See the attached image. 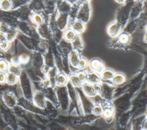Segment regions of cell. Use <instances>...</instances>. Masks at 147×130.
Returning a JSON list of instances; mask_svg holds the SVG:
<instances>
[{"instance_id": "obj_1", "label": "cell", "mask_w": 147, "mask_h": 130, "mask_svg": "<svg viewBox=\"0 0 147 130\" xmlns=\"http://www.w3.org/2000/svg\"><path fill=\"white\" fill-rule=\"evenodd\" d=\"M34 104L40 108H44L46 105V99L44 94L39 91H36L33 96Z\"/></svg>"}, {"instance_id": "obj_2", "label": "cell", "mask_w": 147, "mask_h": 130, "mask_svg": "<svg viewBox=\"0 0 147 130\" xmlns=\"http://www.w3.org/2000/svg\"><path fill=\"white\" fill-rule=\"evenodd\" d=\"M3 100L5 104L9 108L14 107L17 103L14 95L10 92H5L3 94Z\"/></svg>"}, {"instance_id": "obj_3", "label": "cell", "mask_w": 147, "mask_h": 130, "mask_svg": "<svg viewBox=\"0 0 147 130\" xmlns=\"http://www.w3.org/2000/svg\"><path fill=\"white\" fill-rule=\"evenodd\" d=\"M90 67L96 73H102L104 70V65L102 62L97 59H92L90 63Z\"/></svg>"}, {"instance_id": "obj_4", "label": "cell", "mask_w": 147, "mask_h": 130, "mask_svg": "<svg viewBox=\"0 0 147 130\" xmlns=\"http://www.w3.org/2000/svg\"><path fill=\"white\" fill-rule=\"evenodd\" d=\"M120 28L121 27L119 24L117 22H113L107 28L108 33L111 37H115L119 33Z\"/></svg>"}, {"instance_id": "obj_5", "label": "cell", "mask_w": 147, "mask_h": 130, "mask_svg": "<svg viewBox=\"0 0 147 130\" xmlns=\"http://www.w3.org/2000/svg\"><path fill=\"white\" fill-rule=\"evenodd\" d=\"M82 88L84 93L88 97H94L96 95V93L92 85L88 82L82 84Z\"/></svg>"}, {"instance_id": "obj_6", "label": "cell", "mask_w": 147, "mask_h": 130, "mask_svg": "<svg viewBox=\"0 0 147 130\" xmlns=\"http://www.w3.org/2000/svg\"><path fill=\"white\" fill-rule=\"evenodd\" d=\"M87 81H88V83H99L100 82V77L99 75L95 72H91L87 74Z\"/></svg>"}, {"instance_id": "obj_7", "label": "cell", "mask_w": 147, "mask_h": 130, "mask_svg": "<svg viewBox=\"0 0 147 130\" xmlns=\"http://www.w3.org/2000/svg\"><path fill=\"white\" fill-rule=\"evenodd\" d=\"M84 28L85 26L84 23L80 20L75 21L72 25V30L75 32L80 33L84 30Z\"/></svg>"}, {"instance_id": "obj_8", "label": "cell", "mask_w": 147, "mask_h": 130, "mask_svg": "<svg viewBox=\"0 0 147 130\" xmlns=\"http://www.w3.org/2000/svg\"><path fill=\"white\" fill-rule=\"evenodd\" d=\"M9 72L13 74L17 77L20 75L21 73V69L20 66L16 63H11L9 65L8 68Z\"/></svg>"}, {"instance_id": "obj_9", "label": "cell", "mask_w": 147, "mask_h": 130, "mask_svg": "<svg viewBox=\"0 0 147 130\" xmlns=\"http://www.w3.org/2000/svg\"><path fill=\"white\" fill-rule=\"evenodd\" d=\"M79 60L80 58L78 53L76 51H72L69 56V61L71 65L74 67L78 66Z\"/></svg>"}, {"instance_id": "obj_10", "label": "cell", "mask_w": 147, "mask_h": 130, "mask_svg": "<svg viewBox=\"0 0 147 130\" xmlns=\"http://www.w3.org/2000/svg\"><path fill=\"white\" fill-rule=\"evenodd\" d=\"M6 36V40L9 42L12 41L17 36V31L16 29H15L13 28H9L7 32L5 33Z\"/></svg>"}, {"instance_id": "obj_11", "label": "cell", "mask_w": 147, "mask_h": 130, "mask_svg": "<svg viewBox=\"0 0 147 130\" xmlns=\"http://www.w3.org/2000/svg\"><path fill=\"white\" fill-rule=\"evenodd\" d=\"M67 77L63 73L57 74L55 77V83L57 85L63 86L67 82Z\"/></svg>"}, {"instance_id": "obj_12", "label": "cell", "mask_w": 147, "mask_h": 130, "mask_svg": "<svg viewBox=\"0 0 147 130\" xmlns=\"http://www.w3.org/2000/svg\"><path fill=\"white\" fill-rule=\"evenodd\" d=\"M18 79V77L17 75L11 74L10 72H8L6 74V82L9 85H14L16 84Z\"/></svg>"}, {"instance_id": "obj_13", "label": "cell", "mask_w": 147, "mask_h": 130, "mask_svg": "<svg viewBox=\"0 0 147 130\" xmlns=\"http://www.w3.org/2000/svg\"><path fill=\"white\" fill-rule=\"evenodd\" d=\"M12 7V2L9 0H2L0 1V8L4 11L9 10Z\"/></svg>"}, {"instance_id": "obj_14", "label": "cell", "mask_w": 147, "mask_h": 130, "mask_svg": "<svg viewBox=\"0 0 147 130\" xmlns=\"http://www.w3.org/2000/svg\"><path fill=\"white\" fill-rule=\"evenodd\" d=\"M72 43L73 47L75 50L79 49L82 48V46H83L82 41L80 37L78 35H76L74 39L72 41Z\"/></svg>"}, {"instance_id": "obj_15", "label": "cell", "mask_w": 147, "mask_h": 130, "mask_svg": "<svg viewBox=\"0 0 147 130\" xmlns=\"http://www.w3.org/2000/svg\"><path fill=\"white\" fill-rule=\"evenodd\" d=\"M112 82L116 85H120L125 81V77L121 74H117L112 78Z\"/></svg>"}, {"instance_id": "obj_16", "label": "cell", "mask_w": 147, "mask_h": 130, "mask_svg": "<svg viewBox=\"0 0 147 130\" xmlns=\"http://www.w3.org/2000/svg\"><path fill=\"white\" fill-rule=\"evenodd\" d=\"M64 38L68 41H72L76 36L75 32L72 29H68L64 33Z\"/></svg>"}, {"instance_id": "obj_17", "label": "cell", "mask_w": 147, "mask_h": 130, "mask_svg": "<svg viewBox=\"0 0 147 130\" xmlns=\"http://www.w3.org/2000/svg\"><path fill=\"white\" fill-rule=\"evenodd\" d=\"M69 80L71 83L75 86H80L82 85V82L79 80L77 75L72 74L69 76Z\"/></svg>"}, {"instance_id": "obj_18", "label": "cell", "mask_w": 147, "mask_h": 130, "mask_svg": "<svg viewBox=\"0 0 147 130\" xmlns=\"http://www.w3.org/2000/svg\"><path fill=\"white\" fill-rule=\"evenodd\" d=\"M32 21L36 25H41L43 22V18L39 13H35L32 16Z\"/></svg>"}, {"instance_id": "obj_19", "label": "cell", "mask_w": 147, "mask_h": 130, "mask_svg": "<svg viewBox=\"0 0 147 130\" xmlns=\"http://www.w3.org/2000/svg\"><path fill=\"white\" fill-rule=\"evenodd\" d=\"M114 74L113 71L110 70H103L102 72V77L103 79L108 80V79H112L113 77H114Z\"/></svg>"}, {"instance_id": "obj_20", "label": "cell", "mask_w": 147, "mask_h": 130, "mask_svg": "<svg viewBox=\"0 0 147 130\" xmlns=\"http://www.w3.org/2000/svg\"><path fill=\"white\" fill-rule=\"evenodd\" d=\"M8 63L5 60H0V72H5L8 70Z\"/></svg>"}, {"instance_id": "obj_21", "label": "cell", "mask_w": 147, "mask_h": 130, "mask_svg": "<svg viewBox=\"0 0 147 130\" xmlns=\"http://www.w3.org/2000/svg\"><path fill=\"white\" fill-rule=\"evenodd\" d=\"M92 112L96 116L101 115L103 113L102 108L99 105H96L92 108Z\"/></svg>"}, {"instance_id": "obj_22", "label": "cell", "mask_w": 147, "mask_h": 130, "mask_svg": "<svg viewBox=\"0 0 147 130\" xmlns=\"http://www.w3.org/2000/svg\"><path fill=\"white\" fill-rule=\"evenodd\" d=\"M113 109L110 108H107L103 110V113H102L103 115L106 118H109L113 116Z\"/></svg>"}, {"instance_id": "obj_23", "label": "cell", "mask_w": 147, "mask_h": 130, "mask_svg": "<svg viewBox=\"0 0 147 130\" xmlns=\"http://www.w3.org/2000/svg\"><path fill=\"white\" fill-rule=\"evenodd\" d=\"M41 85L44 87H48L51 85V81L49 78H45L42 80Z\"/></svg>"}, {"instance_id": "obj_24", "label": "cell", "mask_w": 147, "mask_h": 130, "mask_svg": "<svg viewBox=\"0 0 147 130\" xmlns=\"http://www.w3.org/2000/svg\"><path fill=\"white\" fill-rule=\"evenodd\" d=\"M119 40L122 43H126L129 41V36L126 33L121 34L119 37Z\"/></svg>"}, {"instance_id": "obj_25", "label": "cell", "mask_w": 147, "mask_h": 130, "mask_svg": "<svg viewBox=\"0 0 147 130\" xmlns=\"http://www.w3.org/2000/svg\"><path fill=\"white\" fill-rule=\"evenodd\" d=\"M76 75L78 77V78L79 79V80L82 82L85 81L87 78V74L84 72H83V71L79 72Z\"/></svg>"}, {"instance_id": "obj_26", "label": "cell", "mask_w": 147, "mask_h": 130, "mask_svg": "<svg viewBox=\"0 0 147 130\" xmlns=\"http://www.w3.org/2000/svg\"><path fill=\"white\" fill-rule=\"evenodd\" d=\"M86 64H87L86 60L82 58V59H80V60L79 61V63H78V66L79 67V68L83 69V68L86 67Z\"/></svg>"}, {"instance_id": "obj_27", "label": "cell", "mask_w": 147, "mask_h": 130, "mask_svg": "<svg viewBox=\"0 0 147 130\" xmlns=\"http://www.w3.org/2000/svg\"><path fill=\"white\" fill-rule=\"evenodd\" d=\"M9 43L7 40H6L0 44V48L2 50H6L9 48Z\"/></svg>"}, {"instance_id": "obj_28", "label": "cell", "mask_w": 147, "mask_h": 130, "mask_svg": "<svg viewBox=\"0 0 147 130\" xmlns=\"http://www.w3.org/2000/svg\"><path fill=\"white\" fill-rule=\"evenodd\" d=\"M93 86V88L95 90V91L98 93H100L102 91V86L99 84V83H95L92 85Z\"/></svg>"}, {"instance_id": "obj_29", "label": "cell", "mask_w": 147, "mask_h": 130, "mask_svg": "<svg viewBox=\"0 0 147 130\" xmlns=\"http://www.w3.org/2000/svg\"><path fill=\"white\" fill-rule=\"evenodd\" d=\"M6 81V73L0 72V83H5Z\"/></svg>"}, {"instance_id": "obj_30", "label": "cell", "mask_w": 147, "mask_h": 130, "mask_svg": "<svg viewBox=\"0 0 147 130\" xmlns=\"http://www.w3.org/2000/svg\"><path fill=\"white\" fill-rule=\"evenodd\" d=\"M9 28L4 24H0V32H1L6 33L7 32V31L8 30Z\"/></svg>"}, {"instance_id": "obj_31", "label": "cell", "mask_w": 147, "mask_h": 130, "mask_svg": "<svg viewBox=\"0 0 147 130\" xmlns=\"http://www.w3.org/2000/svg\"><path fill=\"white\" fill-rule=\"evenodd\" d=\"M7 40H6V34L2 32H0V44L5 41Z\"/></svg>"}, {"instance_id": "obj_32", "label": "cell", "mask_w": 147, "mask_h": 130, "mask_svg": "<svg viewBox=\"0 0 147 130\" xmlns=\"http://www.w3.org/2000/svg\"><path fill=\"white\" fill-rule=\"evenodd\" d=\"M28 60V58L26 56H22L20 57V60L21 61L22 63H24V62H27Z\"/></svg>"}, {"instance_id": "obj_33", "label": "cell", "mask_w": 147, "mask_h": 130, "mask_svg": "<svg viewBox=\"0 0 147 130\" xmlns=\"http://www.w3.org/2000/svg\"><path fill=\"white\" fill-rule=\"evenodd\" d=\"M144 130H147V119L145 120L144 124Z\"/></svg>"}, {"instance_id": "obj_34", "label": "cell", "mask_w": 147, "mask_h": 130, "mask_svg": "<svg viewBox=\"0 0 147 130\" xmlns=\"http://www.w3.org/2000/svg\"><path fill=\"white\" fill-rule=\"evenodd\" d=\"M144 41H145L146 43H147V33H145V35H144Z\"/></svg>"}, {"instance_id": "obj_35", "label": "cell", "mask_w": 147, "mask_h": 130, "mask_svg": "<svg viewBox=\"0 0 147 130\" xmlns=\"http://www.w3.org/2000/svg\"><path fill=\"white\" fill-rule=\"evenodd\" d=\"M146 33H147V26H146Z\"/></svg>"}]
</instances>
